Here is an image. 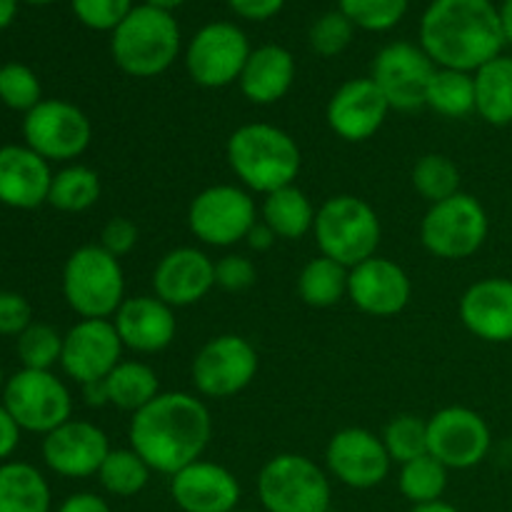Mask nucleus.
Returning a JSON list of instances; mask_svg holds the SVG:
<instances>
[{"instance_id":"36","label":"nucleus","mask_w":512,"mask_h":512,"mask_svg":"<svg viewBox=\"0 0 512 512\" xmlns=\"http://www.w3.org/2000/svg\"><path fill=\"white\" fill-rule=\"evenodd\" d=\"M413 188L420 198L428 200L430 205L443 203V200L453 198L460 193V170L448 155L443 153H428L413 165Z\"/></svg>"},{"instance_id":"5","label":"nucleus","mask_w":512,"mask_h":512,"mask_svg":"<svg viewBox=\"0 0 512 512\" xmlns=\"http://www.w3.org/2000/svg\"><path fill=\"white\" fill-rule=\"evenodd\" d=\"M313 235L320 255L355 268L378 255L383 225L368 200L358 195H333L318 208Z\"/></svg>"},{"instance_id":"28","label":"nucleus","mask_w":512,"mask_h":512,"mask_svg":"<svg viewBox=\"0 0 512 512\" xmlns=\"http://www.w3.org/2000/svg\"><path fill=\"white\" fill-rule=\"evenodd\" d=\"M475 113L495 128L512 125V55H498L473 73Z\"/></svg>"},{"instance_id":"12","label":"nucleus","mask_w":512,"mask_h":512,"mask_svg":"<svg viewBox=\"0 0 512 512\" xmlns=\"http://www.w3.org/2000/svg\"><path fill=\"white\" fill-rule=\"evenodd\" d=\"M258 368L260 360L255 345L243 335L225 333L208 340L195 353L190 378L203 398L228 400L253 383Z\"/></svg>"},{"instance_id":"30","label":"nucleus","mask_w":512,"mask_h":512,"mask_svg":"<svg viewBox=\"0 0 512 512\" xmlns=\"http://www.w3.org/2000/svg\"><path fill=\"white\" fill-rule=\"evenodd\" d=\"M105 388H108V405L133 415L158 398L160 380L158 373L143 360H120L113 373L105 378Z\"/></svg>"},{"instance_id":"56","label":"nucleus","mask_w":512,"mask_h":512,"mask_svg":"<svg viewBox=\"0 0 512 512\" xmlns=\"http://www.w3.org/2000/svg\"><path fill=\"white\" fill-rule=\"evenodd\" d=\"M5 390V378H3V370H0V395H3Z\"/></svg>"},{"instance_id":"53","label":"nucleus","mask_w":512,"mask_h":512,"mask_svg":"<svg viewBox=\"0 0 512 512\" xmlns=\"http://www.w3.org/2000/svg\"><path fill=\"white\" fill-rule=\"evenodd\" d=\"M410 512H460L455 505L445 503V500H433V503H423V505H413Z\"/></svg>"},{"instance_id":"37","label":"nucleus","mask_w":512,"mask_h":512,"mask_svg":"<svg viewBox=\"0 0 512 512\" xmlns=\"http://www.w3.org/2000/svg\"><path fill=\"white\" fill-rule=\"evenodd\" d=\"M383 445L388 450L390 460L398 465L410 463V460L428 455V420L418 415H395L383 430Z\"/></svg>"},{"instance_id":"52","label":"nucleus","mask_w":512,"mask_h":512,"mask_svg":"<svg viewBox=\"0 0 512 512\" xmlns=\"http://www.w3.org/2000/svg\"><path fill=\"white\" fill-rule=\"evenodd\" d=\"M18 5L20 0H0V30L13 23L15 15H18Z\"/></svg>"},{"instance_id":"10","label":"nucleus","mask_w":512,"mask_h":512,"mask_svg":"<svg viewBox=\"0 0 512 512\" xmlns=\"http://www.w3.org/2000/svg\"><path fill=\"white\" fill-rule=\"evenodd\" d=\"M250 53L253 48L243 28L230 20H213L195 30L185 45V70L200 88H228L238 83Z\"/></svg>"},{"instance_id":"43","label":"nucleus","mask_w":512,"mask_h":512,"mask_svg":"<svg viewBox=\"0 0 512 512\" xmlns=\"http://www.w3.org/2000/svg\"><path fill=\"white\" fill-rule=\"evenodd\" d=\"M255 280H258V268L248 255L228 253L215 260V285L225 293H243L253 288Z\"/></svg>"},{"instance_id":"1","label":"nucleus","mask_w":512,"mask_h":512,"mask_svg":"<svg viewBox=\"0 0 512 512\" xmlns=\"http://www.w3.org/2000/svg\"><path fill=\"white\" fill-rule=\"evenodd\" d=\"M213 438V418L203 398L190 393H160L153 403L130 415V448L153 473H180L203 458Z\"/></svg>"},{"instance_id":"27","label":"nucleus","mask_w":512,"mask_h":512,"mask_svg":"<svg viewBox=\"0 0 512 512\" xmlns=\"http://www.w3.org/2000/svg\"><path fill=\"white\" fill-rule=\"evenodd\" d=\"M315 215H318V208L298 185L263 195V205H260V220L278 235V240H300L313 233Z\"/></svg>"},{"instance_id":"39","label":"nucleus","mask_w":512,"mask_h":512,"mask_svg":"<svg viewBox=\"0 0 512 512\" xmlns=\"http://www.w3.org/2000/svg\"><path fill=\"white\" fill-rule=\"evenodd\" d=\"M63 355V335L48 323H33L18 335V358L28 370H50Z\"/></svg>"},{"instance_id":"47","label":"nucleus","mask_w":512,"mask_h":512,"mask_svg":"<svg viewBox=\"0 0 512 512\" xmlns=\"http://www.w3.org/2000/svg\"><path fill=\"white\" fill-rule=\"evenodd\" d=\"M55 512H113L108 500L100 498L98 493H73L60 503Z\"/></svg>"},{"instance_id":"18","label":"nucleus","mask_w":512,"mask_h":512,"mask_svg":"<svg viewBox=\"0 0 512 512\" xmlns=\"http://www.w3.org/2000/svg\"><path fill=\"white\" fill-rule=\"evenodd\" d=\"M43 460L55 475L68 480H85L98 475L108 458L110 440L103 428L88 420H73L43 435Z\"/></svg>"},{"instance_id":"34","label":"nucleus","mask_w":512,"mask_h":512,"mask_svg":"<svg viewBox=\"0 0 512 512\" xmlns=\"http://www.w3.org/2000/svg\"><path fill=\"white\" fill-rule=\"evenodd\" d=\"M150 465L133 448H113L98 470V483L113 498H133L150 483Z\"/></svg>"},{"instance_id":"4","label":"nucleus","mask_w":512,"mask_h":512,"mask_svg":"<svg viewBox=\"0 0 512 512\" xmlns=\"http://www.w3.org/2000/svg\"><path fill=\"white\" fill-rule=\"evenodd\" d=\"M183 38L173 13L143 3L135 5L110 33L113 63L130 78H158L178 60Z\"/></svg>"},{"instance_id":"23","label":"nucleus","mask_w":512,"mask_h":512,"mask_svg":"<svg viewBox=\"0 0 512 512\" xmlns=\"http://www.w3.org/2000/svg\"><path fill=\"white\" fill-rule=\"evenodd\" d=\"M460 323L483 343H512V280H475L458 303Z\"/></svg>"},{"instance_id":"21","label":"nucleus","mask_w":512,"mask_h":512,"mask_svg":"<svg viewBox=\"0 0 512 512\" xmlns=\"http://www.w3.org/2000/svg\"><path fill=\"white\" fill-rule=\"evenodd\" d=\"M215 288V260L205 250L180 245L168 250L153 270V295L170 308H190Z\"/></svg>"},{"instance_id":"7","label":"nucleus","mask_w":512,"mask_h":512,"mask_svg":"<svg viewBox=\"0 0 512 512\" xmlns=\"http://www.w3.org/2000/svg\"><path fill=\"white\" fill-rule=\"evenodd\" d=\"M255 488L263 512H328L333 503L330 475L300 453L270 458L260 468Z\"/></svg>"},{"instance_id":"41","label":"nucleus","mask_w":512,"mask_h":512,"mask_svg":"<svg viewBox=\"0 0 512 512\" xmlns=\"http://www.w3.org/2000/svg\"><path fill=\"white\" fill-rule=\"evenodd\" d=\"M353 35L355 25L350 23L348 15H343L335 8L320 15V18L310 25L308 43L310 48H313V53H318L320 58H335V55L348 50V45L353 43Z\"/></svg>"},{"instance_id":"32","label":"nucleus","mask_w":512,"mask_h":512,"mask_svg":"<svg viewBox=\"0 0 512 512\" xmlns=\"http://www.w3.org/2000/svg\"><path fill=\"white\" fill-rule=\"evenodd\" d=\"M425 108L443 118L460 120L475 113V78L473 73L453 68H435L425 95Z\"/></svg>"},{"instance_id":"45","label":"nucleus","mask_w":512,"mask_h":512,"mask_svg":"<svg viewBox=\"0 0 512 512\" xmlns=\"http://www.w3.org/2000/svg\"><path fill=\"white\" fill-rule=\"evenodd\" d=\"M28 325H33V308L28 300L13 290H0V335L18 338Z\"/></svg>"},{"instance_id":"11","label":"nucleus","mask_w":512,"mask_h":512,"mask_svg":"<svg viewBox=\"0 0 512 512\" xmlns=\"http://www.w3.org/2000/svg\"><path fill=\"white\" fill-rule=\"evenodd\" d=\"M3 405L20 430L48 435L73 415V395L53 370H18L3 390Z\"/></svg>"},{"instance_id":"49","label":"nucleus","mask_w":512,"mask_h":512,"mask_svg":"<svg viewBox=\"0 0 512 512\" xmlns=\"http://www.w3.org/2000/svg\"><path fill=\"white\" fill-rule=\"evenodd\" d=\"M275 240H278V235H275L263 220H258V223L250 228L248 238H245V245H248L253 253H268V250L275 245Z\"/></svg>"},{"instance_id":"8","label":"nucleus","mask_w":512,"mask_h":512,"mask_svg":"<svg viewBox=\"0 0 512 512\" xmlns=\"http://www.w3.org/2000/svg\"><path fill=\"white\" fill-rule=\"evenodd\" d=\"M490 218L475 195L460 190L443 203L430 205L420 220V243L440 260L473 258L485 245Z\"/></svg>"},{"instance_id":"29","label":"nucleus","mask_w":512,"mask_h":512,"mask_svg":"<svg viewBox=\"0 0 512 512\" xmlns=\"http://www.w3.org/2000/svg\"><path fill=\"white\" fill-rule=\"evenodd\" d=\"M50 508V485L35 465H0V512H50Z\"/></svg>"},{"instance_id":"50","label":"nucleus","mask_w":512,"mask_h":512,"mask_svg":"<svg viewBox=\"0 0 512 512\" xmlns=\"http://www.w3.org/2000/svg\"><path fill=\"white\" fill-rule=\"evenodd\" d=\"M80 388H83L85 405H90V408H103V405H108V388H105V380L80 385Z\"/></svg>"},{"instance_id":"48","label":"nucleus","mask_w":512,"mask_h":512,"mask_svg":"<svg viewBox=\"0 0 512 512\" xmlns=\"http://www.w3.org/2000/svg\"><path fill=\"white\" fill-rule=\"evenodd\" d=\"M20 433H23V430L18 428L13 415H10L8 408L0 403V460H8L10 455L15 453V448H18L20 443Z\"/></svg>"},{"instance_id":"6","label":"nucleus","mask_w":512,"mask_h":512,"mask_svg":"<svg viewBox=\"0 0 512 512\" xmlns=\"http://www.w3.org/2000/svg\"><path fill=\"white\" fill-rule=\"evenodd\" d=\"M63 298L80 320H113L125 303V273L118 258L95 245H80L63 268Z\"/></svg>"},{"instance_id":"46","label":"nucleus","mask_w":512,"mask_h":512,"mask_svg":"<svg viewBox=\"0 0 512 512\" xmlns=\"http://www.w3.org/2000/svg\"><path fill=\"white\" fill-rule=\"evenodd\" d=\"M285 0H228V8L238 18L250 20V23H263V20L275 18L283 10Z\"/></svg>"},{"instance_id":"33","label":"nucleus","mask_w":512,"mask_h":512,"mask_svg":"<svg viewBox=\"0 0 512 512\" xmlns=\"http://www.w3.org/2000/svg\"><path fill=\"white\" fill-rule=\"evenodd\" d=\"M100 193H103L100 175L88 165L70 163L53 173L48 203L60 213H85L98 203Z\"/></svg>"},{"instance_id":"42","label":"nucleus","mask_w":512,"mask_h":512,"mask_svg":"<svg viewBox=\"0 0 512 512\" xmlns=\"http://www.w3.org/2000/svg\"><path fill=\"white\" fill-rule=\"evenodd\" d=\"M73 15L85 28L98 33H113L125 15L135 8L133 0H70Z\"/></svg>"},{"instance_id":"25","label":"nucleus","mask_w":512,"mask_h":512,"mask_svg":"<svg viewBox=\"0 0 512 512\" xmlns=\"http://www.w3.org/2000/svg\"><path fill=\"white\" fill-rule=\"evenodd\" d=\"M53 170L28 145L0 148V203L15 210H33L48 203Z\"/></svg>"},{"instance_id":"2","label":"nucleus","mask_w":512,"mask_h":512,"mask_svg":"<svg viewBox=\"0 0 512 512\" xmlns=\"http://www.w3.org/2000/svg\"><path fill=\"white\" fill-rule=\"evenodd\" d=\"M505 45L493 0H430L420 18V48L438 68L475 73Z\"/></svg>"},{"instance_id":"35","label":"nucleus","mask_w":512,"mask_h":512,"mask_svg":"<svg viewBox=\"0 0 512 512\" xmlns=\"http://www.w3.org/2000/svg\"><path fill=\"white\" fill-rule=\"evenodd\" d=\"M448 473L450 470L430 453L420 455V458L400 465L398 488L408 503H433V500H443L445 488H448Z\"/></svg>"},{"instance_id":"26","label":"nucleus","mask_w":512,"mask_h":512,"mask_svg":"<svg viewBox=\"0 0 512 512\" xmlns=\"http://www.w3.org/2000/svg\"><path fill=\"white\" fill-rule=\"evenodd\" d=\"M295 73L298 65L293 53L278 43H265L250 53L238 78L240 93L253 105H275L290 93Z\"/></svg>"},{"instance_id":"14","label":"nucleus","mask_w":512,"mask_h":512,"mask_svg":"<svg viewBox=\"0 0 512 512\" xmlns=\"http://www.w3.org/2000/svg\"><path fill=\"white\" fill-rule=\"evenodd\" d=\"M438 65L428 58L420 43L395 40L388 43L370 65V78L378 85L380 93L390 103V108L400 113H413L425 108V95Z\"/></svg>"},{"instance_id":"51","label":"nucleus","mask_w":512,"mask_h":512,"mask_svg":"<svg viewBox=\"0 0 512 512\" xmlns=\"http://www.w3.org/2000/svg\"><path fill=\"white\" fill-rule=\"evenodd\" d=\"M498 13H500V25H503L505 43L512 45V0H503V3L498 5Z\"/></svg>"},{"instance_id":"3","label":"nucleus","mask_w":512,"mask_h":512,"mask_svg":"<svg viewBox=\"0 0 512 512\" xmlns=\"http://www.w3.org/2000/svg\"><path fill=\"white\" fill-rule=\"evenodd\" d=\"M230 170L245 190L270 195L295 185L303 153L290 133L270 123H245L225 143Z\"/></svg>"},{"instance_id":"22","label":"nucleus","mask_w":512,"mask_h":512,"mask_svg":"<svg viewBox=\"0 0 512 512\" xmlns=\"http://www.w3.org/2000/svg\"><path fill=\"white\" fill-rule=\"evenodd\" d=\"M240 495L243 488L233 470L203 458L170 478V498L183 512H233Z\"/></svg>"},{"instance_id":"15","label":"nucleus","mask_w":512,"mask_h":512,"mask_svg":"<svg viewBox=\"0 0 512 512\" xmlns=\"http://www.w3.org/2000/svg\"><path fill=\"white\" fill-rule=\"evenodd\" d=\"M493 445L490 425L465 405H448L428 418V453L448 470H470L483 463Z\"/></svg>"},{"instance_id":"9","label":"nucleus","mask_w":512,"mask_h":512,"mask_svg":"<svg viewBox=\"0 0 512 512\" xmlns=\"http://www.w3.org/2000/svg\"><path fill=\"white\" fill-rule=\"evenodd\" d=\"M258 205L250 190L240 185H210L188 205V228L210 248H233L245 243L250 228L258 223Z\"/></svg>"},{"instance_id":"17","label":"nucleus","mask_w":512,"mask_h":512,"mask_svg":"<svg viewBox=\"0 0 512 512\" xmlns=\"http://www.w3.org/2000/svg\"><path fill=\"white\" fill-rule=\"evenodd\" d=\"M123 340L113 320H78L63 335L60 368L78 385L98 383L123 360Z\"/></svg>"},{"instance_id":"20","label":"nucleus","mask_w":512,"mask_h":512,"mask_svg":"<svg viewBox=\"0 0 512 512\" xmlns=\"http://www.w3.org/2000/svg\"><path fill=\"white\" fill-rule=\"evenodd\" d=\"M390 103L373 78H353L340 85L328 100L325 120L328 128L345 143H365L385 125Z\"/></svg>"},{"instance_id":"40","label":"nucleus","mask_w":512,"mask_h":512,"mask_svg":"<svg viewBox=\"0 0 512 512\" xmlns=\"http://www.w3.org/2000/svg\"><path fill=\"white\" fill-rule=\"evenodd\" d=\"M43 100V85L33 68L23 63L0 65V103L10 110L28 113Z\"/></svg>"},{"instance_id":"13","label":"nucleus","mask_w":512,"mask_h":512,"mask_svg":"<svg viewBox=\"0 0 512 512\" xmlns=\"http://www.w3.org/2000/svg\"><path fill=\"white\" fill-rule=\"evenodd\" d=\"M23 138L30 150L48 163H70L88 150L93 123L78 105L43 98L23 118Z\"/></svg>"},{"instance_id":"24","label":"nucleus","mask_w":512,"mask_h":512,"mask_svg":"<svg viewBox=\"0 0 512 512\" xmlns=\"http://www.w3.org/2000/svg\"><path fill=\"white\" fill-rule=\"evenodd\" d=\"M113 325L120 340L128 350L140 355H155L170 348L178 335V318L175 308L158 298V295H135L125 298L118 313L113 315Z\"/></svg>"},{"instance_id":"38","label":"nucleus","mask_w":512,"mask_h":512,"mask_svg":"<svg viewBox=\"0 0 512 512\" xmlns=\"http://www.w3.org/2000/svg\"><path fill=\"white\" fill-rule=\"evenodd\" d=\"M410 0H338V10L368 33H388L405 18Z\"/></svg>"},{"instance_id":"54","label":"nucleus","mask_w":512,"mask_h":512,"mask_svg":"<svg viewBox=\"0 0 512 512\" xmlns=\"http://www.w3.org/2000/svg\"><path fill=\"white\" fill-rule=\"evenodd\" d=\"M148 5H153V8H160V10H168V13H173V10H178L180 5H185L188 0H145Z\"/></svg>"},{"instance_id":"19","label":"nucleus","mask_w":512,"mask_h":512,"mask_svg":"<svg viewBox=\"0 0 512 512\" xmlns=\"http://www.w3.org/2000/svg\"><path fill=\"white\" fill-rule=\"evenodd\" d=\"M410 295H413L410 275L395 260L373 255L350 268L348 298L360 313L373 318H393L408 308Z\"/></svg>"},{"instance_id":"31","label":"nucleus","mask_w":512,"mask_h":512,"mask_svg":"<svg viewBox=\"0 0 512 512\" xmlns=\"http://www.w3.org/2000/svg\"><path fill=\"white\" fill-rule=\"evenodd\" d=\"M350 268L335 260L318 255L308 260L298 275V295L310 308H333L340 300L348 298Z\"/></svg>"},{"instance_id":"16","label":"nucleus","mask_w":512,"mask_h":512,"mask_svg":"<svg viewBox=\"0 0 512 512\" xmlns=\"http://www.w3.org/2000/svg\"><path fill=\"white\" fill-rule=\"evenodd\" d=\"M328 475L345 488L370 490L385 483L393 460L385 450L383 438L368 428H343L328 440L325 448Z\"/></svg>"},{"instance_id":"57","label":"nucleus","mask_w":512,"mask_h":512,"mask_svg":"<svg viewBox=\"0 0 512 512\" xmlns=\"http://www.w3.org/2000/svg\"><path fill=\"white\" fill-rule=\"evenodd\" d=\"M233 512H263V510H240L238 508V510H233Z\"/></svg>"},{"instance_id":"55","label":"nucleus","mask_w":512,"mask_h":512,"mask_svg":"<svg viewBox=\"0 0 512 512\" xmlns=\"http://www.w3.org/2000/svg\"><path fill=\"white\" fill-rule=\"evenodd\" d=\"M20 3H28V5H50L55 0H20Z\"/></svg>"},{"instance_id":"44","label":"nucleus","mask_w":512,"mask_h":512,"mask_svg":"<svg viewBox=\"0 0 512 512\" xmlns=\"http://www.w3.org/2000/svg\"><path fill=\"white\" fill-rule=\"evenodd\" d=\"M140 240V230L138 225L133 223L130 218H125V215H115V218H110L108 223L103 225V230H100V248L108 250L113 258H125V255H130L135 250V245H138Z\"/></svg>"}]
</instances>
